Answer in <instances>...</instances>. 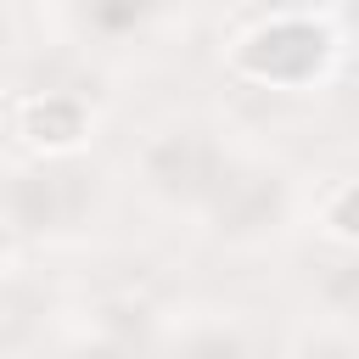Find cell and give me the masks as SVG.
Masks as SVG:
<instances>
[{
  "instance_id": "3",
  "label": "cell",
  "mask_w": 359,
  "mask_h": 359,
  "mask_svg": "<svg viewBox=\"0 0 359 359\" xmlns=\"http://www.w3.org/2000/svg\"><path fill=\"white\" fill-rule=\"evenodd\" d=\"M17 135L39 157H73L90 140V107L73 90H34L17 101Z\"/></svg>"
},
{
  "instance_id": "7",
  "label": "cell",
  "mask_w": 359,
  "mask_h": 359,
  "mask_svg": "<svg viewBox=\"0 0 359 359\" xmlns=\"http://www.w3.org/2000/svg\"><path fill=\"white\" fill-rule=\"evenodd\" d=\"M292 359H359V348H353L348 325H342V320H331V325H314V331L297 342V353H292Z\"/></svg>"
},
{
  "instance_id": "2",
  "label": "cell",
  "mask_w": 359,
  "mask_h": 359,
  "mask_svg": "<svg viewBox=\"0 0 359 359\" xmlns=\"http://www.w3.org/2000/svg\"><path fill=\"white\" fill-rule=\"evenodd\" d=\"M140 174L157 196L168 202H191V208H213V196L230 180V157L219 151V140L196 123H174L163 135L146 140L140 151Z\"/></svg>"
},
{
  "instance_id": "4",
  "label": "cell",
  "mask_w": 359,
  "mask_h": 359,
  "mask_svg": "<svg viewBox=\"0 0 359 359\" xmlns=\"http://www.w3.org/2000/svg\"><path fill=\"white\" fill-rule=\"evenodd\" d=\"M168 359H247V342H241V331H236V325L208 320V325H191V331L174 342V353H168Z\"/></svg>"
},
{
  "instance_id": "8",
  "label": "cell",
  "mask_w": 359,
  "mask_h": 359,
  "mask_svg": "<svg viewBox=\"0 0 359 359\" xmlns=\"http://www.w3.org/2000/svg\"><path fill=\"white\" fill-rule=\"evenodd\" d=\"M0 264H6V224H0Z\"/></svg>"
},
{
  "instance_id": "6",
  "label": "cell",
  "mask_w": 359,
  "mask_h": 359,
  "mask_svg": "<svg viewBox=\"0 0 359 359\" xmlns=\"http://www.w3.org/2000/svg\"><path fill=\"white\" fill-rule=\"evenodd\" d=\"M146 11H151V0H90V6H84V22H90L95 34H107V39H118V34L140 28Z\"/></svg>"
},
{
  "instance_id": "5",
  "label": "cell",
  "mask_w": 359,
  "mask_h": 359,
  "mask_svg": "<svg viewBox=\"0 0 359 359\" xmlns=\"http://www.w3.org/2000/svg\"><path fill=\"white\" fill-rule=\"evenodd\" d=\"M320 224H325V236H331L342 252L359 241V224H353V180H337V185L325 191V202H320Z\"/></svg>"
},
{
  "instance_id": "1",
  "label": "cell",
  "mask_w": 359,
  "mask_h": 359,
  "mask_svg": "<svg viewBox=\"0 0 359 359\" xmlns=\"http://www.w3.org/2000/svg\"><path fill=\"white\" fill-rule=\"evenodd\" d=\"M342 45H348L342 17L275 11V17H258L252 28L236 34L230 67L252 84H269V90H309L342 62Z\"/></svg>"
},
{
  "instance_id": "9",
  "label": "cell",
  "mask_w": 359,
  "mask_h": 359,
  "mask_svg": "<svg viewBox=\"0 0 359 359\" xmlns=\"http://www.w3.org/2000/svg\"><path fill=\"white\" fill-rule=\"evenodd\" d=\"M17 6H22V0H17Z\"/></svg>"
}]
</instances>
